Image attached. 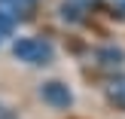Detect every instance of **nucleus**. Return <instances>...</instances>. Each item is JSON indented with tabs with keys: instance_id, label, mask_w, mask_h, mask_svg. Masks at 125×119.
<instances>
[{
	"instance_id": "obj_6",
	"label": "nucleus",
	"mask_w": 125,
	"mask_h": 119,
	"mask_svg": "<svg viewBox=\"0 0 125 119\" xmlns=\"http://www.w3.org/2000/svg\"><path fill=\"white\" fill-rule=\"evenodd\" d=\"M0 119H15V110H9L6 104H0Z\"/></svg>"
},
{
	"instance_id": "obj_2",
	"label": "nucleus",
	"mask_w": 125,
	"mask_h": 119,
	"mask_svg": "<svg viewBox=\"0 0 125 119\" xmlns=\"http://www.w3.org/2000/svg\"><path fill=\"white\" fill-rule=\"evenodd\" d=\"M40 98H43V104H49L52 110H67L73 104V92L67 89L61 79H49V83H43L40 86Z\"/></svg>"
},
{
	"instance_id": "obj_4",
	"label": "nucleus",
	"mask_w": 125,
	"mask_h": 119,
	"mask_svg": "<svg viewBox=\"0 0 125 119\" xmlns=\"http://www.w3.org/2000/svg\"><path fill=\"white\" fill-rule=\"evenodd\" d=\"M107 101L113 104V107H119V110H125V73H119V76H113L107 83Z\"/></svg>"
},
{
	"instance_id": "obj_1",
	"label": "nucleus",
	"mask_w": 125,
	"mask_h": 119,
	"mask_svg": "<svg viewBox=\"0 0 125 119\" xmlns=\"http://www.w3.org/2000/svg\"><path fill=\"white\" fill-rule=\"evenodd\" d=\"M12 55H15L21 64L31 67H46L55 61V46L43 37H21V40L12 43Z\"/></svg>"
},
{
	"instance_id": "obj_3",
	"label": "nucleus",
	"mask_w": 125,
	"mask_h": 119,
	"mask_svg": "<svg viewBox=\"0 0 125 119\" xmlns=\"http://www.w3.org/2000/svg\"><path fill=\"white\" fill-rule=\"evenodd\" d=\"M0 15L9 22H24L31 15V0H0Z\"/></svg>"
},
{
	"instance_id": "obj_7",
	"label": "nucleus",
	"mask_w": 125,
	"mask_h": 119,
	"mask_svg": "<svg viewBox=\"0 0 125 119\" xmlns=\"http://www.w3.org/2000/svg\"><path fill=\"white\" fill-rule=\"evenodd\" d=\"M119 6H122V9H125V0H119Z\"/></svg>"
},
{
	"instance_id": "obj_5",
	"label": "nucleus",
	"mask_w": 125,
	"mask_h": 119,
	"mask_svg": "<svg viewBox=\"0 0 125 119\" xmlns=\"http://www.w3.org/2000/svg\"><path fill=\"white\" fill-rule=\"evenodd\" d=\"M70 3L76 6V9H83V12H85V9H92V6H95L98 0H70Z\"/></svg>"
}]
</instances>
